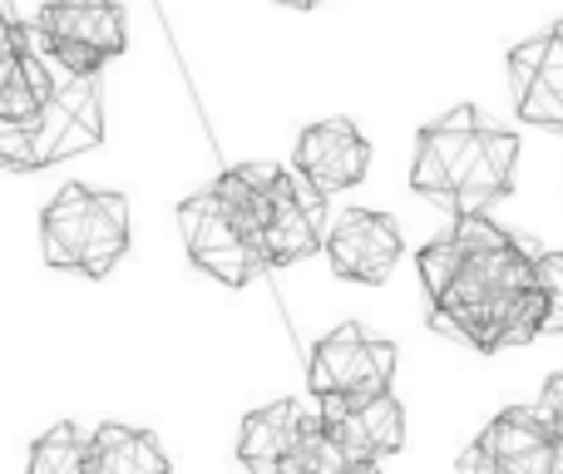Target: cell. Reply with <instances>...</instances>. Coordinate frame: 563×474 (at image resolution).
Segmentation results:
<instances>
[{"label":"cell","mask_w":563,"mask_h":474,"mask_svg":"<svg viewBox=\"0 0 563 474\" xmlns=\"http://www.w3.org/2000/svg\"><path fill=\"white\" fill-rule=\"evenodd\" d=\"M416 267L430 291V327L445 337L485 356L544 337L534 257L489 218H460L445 238L420 247Z\"/></svg>","instance_id":"6da1fadb"},{"label":"cell","mask_w":563,"mask_h":474,"mask_svg":"<svg viewBox=\"0 0 563 474\" xmlns=\"http://www.w3.org/2000/svg\"><path fill=\"white\" fill-rule=\"evenodd\" d=\"M515 164L519 139L495 129L475 104H460L420 129L410 188L420 198H435L455 218H485L515 188Z\"/></svg>","instance_id":"7a4b0ae2"},{"label":"cell","mask_w":563,"mask_h":474,"mask_svg":"<svg viewBox=\"0 0 563 474\" xmlns=\"http://www.w3.org/2000/svg\"><path fill=\"white\" fill-rule=\"evenodd\" d=\"M40 252L49 267L79 277H109L129 252V203L95 188H59L40 213Z\"/></svg>","instance_id":"3957f363"},{"label":"cell","mask_w":563,"mask_h":474,"mask_svg":"<svg viewBox=\"0 0 563 474\" xmlns=\"http://www.w3.org/2000/svg\"><path fill=\"white\" fill-rule=\"evenodd\" d=\"M104 139V95L99 75H65L45 109L20 124L0 119V164L5 168H49L59 158H75Z\"/></svg>","instance_id":"277c9868"},{"label":"cell","mask_w":563,"mask_h":474,"mask_svg":"<svg viewBox=\"0 0 563 474\" xmlns=\"http://www.w3.org/2000/svg\"><path fill=\"white\" fill-rule=\"evenodd\" d=\"M30 30L65 75H99L129 45L124 10L114 0H45Z\"/></svg>","instance_id":"5b68a950"},{"label":"cell","mask_w":563,"mask_h":474,"mask_svg":"<svg viewBox=\"0 0 563 474\" xmlns=\"http://www.w3.org/2000/svg\"><path fill=\"white\" fill-rule=\"evenodd\" d=\"M327 242V198L297 174V168L273 164L263 198V218H257V257L263 267H291L321 252Z\"/></svg>","instance_id":"8992f818"},{"label":"cell","mask_w":563,"mask_h":474,"mask_svg":"<svg viewBox=\"0 0 563 474\" xmlns=\"http://www.w3.org/2000/svg\"><path fill=\"white\" fill-rule=\"evenodd\" d=\"M460 474H563V440L539 406H509L460 455Z\"/></svg>","instance_id":"52a82bcc"},{"label":"cell","mask_w":563,"mask_h":474,"mask_svg":"<svg viewBox=\"0 0 563 474\" xmlns=\"http://www.w3.org/2000/svg\"><path fill=\"white\" fill-rule=\"evenodd\" d=\"M311 396H380L396 381V346L380 337H366L356 321H341L331 337L311 351Z\"/></svg>","instance_id":"ba28073f"},{"label":"cell","mask_w":563,"mask_h":474,"mask_svg":"<svg viewBox=\"0 0 563 474\" xmlns=\"http://www.w3.org/2000/svg\"><path fill=\"white\" fill-rule=\"evenodd\" d=\"M178 233H184V247L194 257V267H203L208 277L228 282V287H247V282L263 272V257H257L253 238L233 223L223 203H218L213 188L184 198L178 203Z\"/></svg>","instance_id":"9c48e42d"},{"label":"cell","mask_w":563,"mask_h":474,"mask_svg":"<svg viewBox=\"0 0 563 474\" xmlns=\"http://www.w3.org/2000/svg\"><path fill=\"white\" fill-rule=\"evenodd\" d=\"M321 426L346 460H380L406 445V410L390 390L380 396H321Z\"/></svg>","instance_id":"30bf717a"},{"label":"cell","mask_w":563,"mask_h":474,"mask_svg":"<svg viewBox=\"0 0 563 474\" xmlns=\"http://www.w3.org/2000/svg\"><path fill=\"white\" fill-rule=\"evenodd\" d=\"M321 247H327L336 277L380 287L400 262V228H396V218H386V213L346 208V213L327 228V242H321Z\"/></svg>","instance_id":"8fae6325"},{"label":"cell","mask_w":563,"mask_h":474,"mask_svg":"<svg viewBox=\"0 0 563 474\" xmlns=\"http://www.w3.org/2000/svg\"><path fill=\"white\" fill-rule=\"evenodd\" d=\"M291 168H297L321 198L346 194V188H356L361 178H366L371 144L361 139V129L351 124V119H317V124L301 129Z\"/></svg>","instance_id":"7c38bea8"},{"label":"cell","mask_w":563,"mask_h":474,"mask_svg":"<svg viewBox=\"0 0 563 474\" xmlns=\"http://www.w3.org/2000/svg\"><path fill=\"white\" fill-rule=\"evenodd\" d=\"M509 89L525 124L563 134V25L509 49Z\"/></svg>","instance_id":"4fadbf2b"},{"label":"cell","mask_w":563,"mask_h":474,"mask_svg":"<svg viewBox=\"0 0 563 474\" xmlns=\"http://www.w3.org/2000/svg\"><path fill=\"white\" fill-rule=\"evenodd\" d=\"M311 416L297 400H273V406L253 410L238 430V460L247 474H291L297 465V450L307 440Z\"/></svg>","instance_id":"5bb4252c"},{"label":"cell","mask_w":563,"mask_h":474,"mask_svg":"<svg viewBox=\"0 0 563 474\" xmlns=\"http://www.w3.org/2000/svg\"><path fill=\"white\" fill-rule=\"evenodd\" d=\"M55 69H49V55L35 49V30L25 25V35L10 49H0V119L5 124H20V119L40 114L45 99L55 95Z\"/></svg>","instance_id":"9a60e30c"},{"label":"cell","mask_w":563,"mask_h":474,"mask_svg":"<svg viewBox=\"0 0 563 474\" xmlns=\"http://www.w3.org/2000/svg\"><path fill=\"white\" fill-rule=\"evenodd\" d=\"M89 474H168V455L148 430L99 426L89 436Z\"/></svg>","instance_id":"2e32d148"},{"label":"cell","mask_w":563,"mask_h":474,"mask_svg":"<svg viewBox=\"0 0 563 474\" xmlns=\"http://www.w3.org/2000/svg\"><path fill=\"white\" fill-rule=\"evenodd\" d=\"M25 474H89V436L75 420L45 430V436L30 445Z\"/></svg>","instance_id":"e0dca14e"},{"label":"cell","mask_w":563,"mask_h":474,"mask_svg":"<svg viewBox=\"0 0 563 474\" xmlns=\"http://www.w3.org/2000/svg\"><path fill=\"white\" fill-rule=\"evenodd\" d=\"M351 465H356V460H346V450H341L336 440L327 436V426H321V420L311 416L307 440H301L297 465H291V474H346Z\"/></svg>","instance_id":"ac0fdd59"},{"label":"cell","mask_w":563,"mask_h":474,"mask_svg":"<svg viewBox=\"0 0 563 474\" xmlns=\"http://www.w3.org/2000/svg\"><path fill=\"white\" fill-rule=\"evenodd\" d=\"M534 287L544 297V337H563V252H539Z\"/></svg>","instance_id":"d6986e66"},{"label":"cell","mask_w":563,"mask_h":474,"mask_svg":"<svg viewBox=\"0 0 563 474\" xmlns=\"http://www.w3.org/2000/svg\"><path fill=\"white\" fill-rule=\"evenodd\" d=\"M539 410H544V420L554 426V436L563 440V371H554L544 386V396H539Z\"/></svg>","instance_id":"ffe728a7"},{"label":"cell","mask_w":563,"mask_h":474,"mask_svg":"<svg viewBox=\"0 0 563 474\" xmlns=\"http://www.w3.org/2000/svg\"><path fill=\"white\" fill-rule=\"evenodd\" d=\"M346 474H380V470H376V460H356Z\"/></svg>","instance_id":"44dd1931"},{"label":"cell","mask_w":563,"mask_h":474,"mask_svg":"<svg viewBox=\"0 0 563 474\" xmlns=\"http://www.w3.org/2000/svg\"><path fill=\"white\" fill-rule=\"evenodd\" d=\"M277 5H291V10H311V5H321V0H277Z\"/></svg>","instance_id":"7402d4cb"}]
</instances>
